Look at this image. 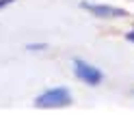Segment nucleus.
I'll return each mask as SVG.
<instances>
[{
    "mask_svg": "<svg viewBox=\"0 0 134 127\" xmlns=\"http://www.w3.org/2000/svg\"><path fill=\"white\" fill-rule=\"evenodd\" d=\"M74 101L71 93L67 86H54V88H48L43 90L41 95H37L35 99V106L41 110H48V108H65Z\"/></svg>",
    "mask_w": 134,
    "mask_h": 127,
    "instance_id": "nucleus-1",
    "label": "nucleus"
},
{
    "mask_svg": "<svg viewBox=\"0 0 134 127\" xmlns=\"http://www.w3.org/2000/svg\"><path fill=\"white\" fill-rule=\"evenodd\" d=\"M71 67H74V75H76L80 82H85L87 86H97V84H102V80H104L102 69H97L95 65L82 61V58H74Z\"/></svg>",
    "mask_w": 134,
    "mask_h": 127,
    "instance_id": "nucleus-2",
    "label": "nucleus"
},
{
    "mask_svg": "<svg viewBox=\"0 0 134 127\" xmlns=\"http://www.w3.org/2000/svg\"><path fill=\"white\" fill-rule=\"evenodd\" d=\"M80 9L89 11L93 17H102V20H115V17H128V11L119 9L113 4H93V2H80Z\"/></svg>",
    "mask_w": 134,
    "mask_h": 127,
    "instance_id": "nucleus-3",
    "label": "nucleus"
},
{
    "mask_svg": "<svg viewBox=\"0 0 134 127\" xmlns=\"http://www.w3.org/2000/svg\"><path fill=\"white\" fill-rule=\"evenodd\" d=\"M26 50L28 52H41V50H48V43H28Z\"/></svg>",
    "mask_w": 134,
    "mask_h": 127,
    "instance_id": "nucleus-4",
    "label": "nucleus"
},
{
    "mask_svg": "<svg viewBox=\"0 0 134 127\" xmlns=\"http://www.w3.org/2000/svg\"><path fill=\"white\" fill-rule=\"evenodd\" d=\"M15 0H0V11L4 9V7H9V4H13Z\"/></svg>",
    "mask_w": 134,
    "mask_h": 127,
    "instance_id": "nucleus-5",
    "label": "nucleus"
},
{
    "mask_svg": "<svg viewBox=\"0 0 134 127\" xmlns=\"http://www.w3.org/2000/svg\"><path fill=\"white\" fill-rule=\"evenodd\" d=\"M125 39H128V41H130V43H134V30H130V32H128V35H125Z\"/></svg>",
    "mask_w": 134,
    "mask_h": 127,
    "instance_id": "nucleus-6",
    "label": "nucleus"
}]
</instances>
